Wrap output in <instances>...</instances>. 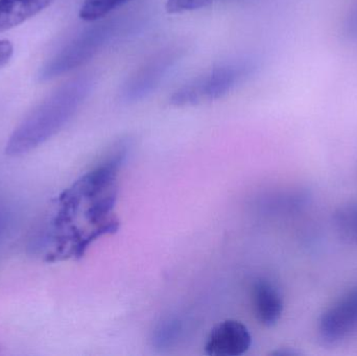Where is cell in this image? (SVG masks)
<instances>
[{"mask_svg": "<svg viewBox=\"0 0 357 356\" xmlns=\"http://www.w3.org/2000/svg\"><path fill=\"white\" fill-rule=\"evenodd\" d=\"M252 336L245 324L236 320H226L216 324L207 336L206 355L239 356L249 350Z\"/></svg>", "mask_w": 357, "mask_h": 356, "instance_id": "6", "label": "cell"}, {"mask_svg": "<svg viewBox=\"0 0 357 356\" xmlns=\"http://www.w3.org/2000/svg\"><path fill=\"white\" fill-rule=\"evenodd\" d=\"M14 47L13 44L8 40H0V68L6 66L10 62L13 56Z\"/></svg>", "mask_w": 357, "mask_h": 356, "instance_id": "13", "label": "cell"}, {"mask_svg": "<svg viewBox=\"0 0 357 356\" xmlns=\"http://www.w3.org/2000/svg\"><path fill=\"white\" fill-rule=\"evenodd\" d=\"M335 222L342 238L357 242V205L340 208L335 213Z\"/></svg>", "mask_w": 357, "mask_h": 356, "instance_id": "11", "label": "cell"}, {"mask_svg": "<svg viewBox=\"0 0 357 356\" xmlns=\"http://www.w3.org/2000/svg\"><path fill=\"white\" fill-rule=\"evenodd\" d=\"M357 330V286L348 291L325 311L319 332L328 343L339 342Z\"/></svg>", "mask_w": 357, "mask_h": 356, "instance_id": "5", "label": "cell"}, {"mask_svg": "<svg viewBox=\"0 0 357 356\" xmlns=\"http://www.w3.org/2000/svg\"><path fill=\"white\" fill-rule=\"evenodd\" d=\"M121 27V21L109 19L85 29L42 67L40 79L50 81L83 66L116 37Z\"/></svg>", "mask_w": 357, "mask_h": 356, "instance_id": "3", "label": "cell"}, {"mask_svg": "<svg viewBox=\"0 0 357 356\" xmlns=\"http://www.w3.org/2000/svg\"><path fill=\"white\" fill-rule=\"evenodd\" d=\"M52 2V0H0V33L18 26Z\"/></svg>", "mask_w": 357, "mask_h": 356, "instance_id": "8", "label": "cell"}, {"mask_svg": "<svg viewBox=\"0 0 357 356\" xmlns=\"http://www.w3.org/2000/svg\"><path fill=\"white\" fill-rule=\"evenodd\" d=\"M251 301L256 319L266 327L276 325L283 313V299L270 280L258 278L252 284Z\"/></svg>", "mask_w": 357, "mask_h": 356, "instance_id": "7", "label": "cell"}, {"mask_svg": "<svg viewBox=\"0 0 357 356\" xmlns=\"http://www.w3.org/2000/svg\"><path fill=\"white\" fill-rule=\"evenodd\" d=\"M92 86L91 77L85 75L59 88L15 130L6 144V155L26 154L56 135L79 110Z\"/></svg>", "mask_w": 357, "mask_h": 356, "instance_id": "1", "label": "cell"}, {"mask_svg": "<svg viewBox=\"0 0 357 356\" xmlns=\"http://www.w3.org/2000/svg\"><path fill=\"white\" fill-rule=\"evenodd\" d=\"M185 54L182 45H169L155 52L126 79L121 90L123 102H136L152 94L177 66Z\"/></svg>", "mask_w": 357, "mask_h": 356, "instance_id": "4", "label": "cell"}, {"mask_svg": "<svg viewBox=\"0 0 357 356\" xmlns=\"http://www.w3.org/2000/svg\"><path fill=\"white\" fill-rule=\"evenodd\" d=\"M252 59L226 61L178 88L169 98L175 107H191L213 102L230 93L255 70Z\"/></svg>", "mask_w": 357, "mask_h": 356, "instance_id": "2", "label": "cell"}, {"mask_svg": "<svg viewBox=\"0 0 357 356\" xmlns=\"http://www.w3.org/2000/svg\"><path fill=\"white\" fill-rule=\"evenodd\" d=\"M183 334L182 322L172 318L165 320L156 326L153 332V347L159 350H165L177 344Z\"/></svg>", "mask_w": 357, "mask_h": 356, "instance_id": "9", "label": "cell"}, {"mask_svg": "<svg viewBox=\"0 0 357 356\" xmlns=\"http://www.w3.org/2000/svg\"><path fill=\"white\" fill-rule=\"evenodd\" d=\"M129 1L131 0H84L79 17L88 22H94L109 16Z\"/></svg>", "mask_w": 357, "mask_h": 356, "instance_id": "10", "label": "cell"}, {"mask_svg": "<svg viewBox=\"0 0 357 356\" xmlns=\"http://www.w3.org/2000/svg\"><path fill=\"white\" fill-rule=\"evenodd\" d=\"M216 1L218 0H167V6L173 14H182L207 8Z\"/></svg>", "mask_w": 357, "mask_h": 356, "instance_id": "12", "label": "cell"}]
</instances>
